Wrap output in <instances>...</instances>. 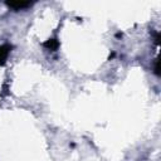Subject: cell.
Here are the masks:
<instances>
[{
	"mask_svg": "<svg viewBox=\"0 0 161 161\" xmlns=\"http://www.w3.org/2000/svg\"><path fill=\"white\" fill-rule=\"evenodd\" d=\"M8 5L15 10H19V9H24V8H28L31 5V3H8Z\"/></svg>",
	"mask_w": 161,
	"mask_h": 161,
	"instance_id": "cell-1",
	"label": "cell"
}]
</instances>
